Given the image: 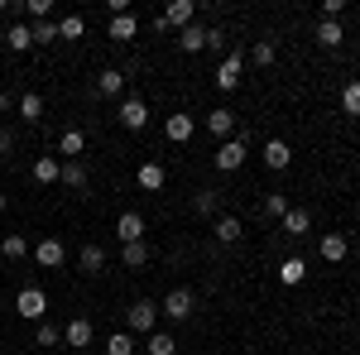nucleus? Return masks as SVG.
Segmentation results:
<instances>
[{
	"instance_id": "f257e3e1",
	"label": "nucleus",
	"mask_w": 360,
	"mask_h": 355,
	"mask_svg": "<svg viewBox=\"0 0 360 355\" xmlns=\"http://www.w3.org/2000/svg\"><path fill=\"white\" fill-rule=\"evenodd\" d=\"M193 307H197L193 288H173V293L159 302V312H164V317H173V322H188V317H193Z\"/></svg>"
},
{
	"instance_id": "f03ea898",
	"label": "nucleus",
	"mask_w": 360,
	"mask_h": 355,
	"mask_svg": "<svg viewBox=\"0 0 360 355\" xmlns=\"http://www.w3.org/2000/svg\"><path fill=\"white\" fill-rule=\"evenodd\" d=\"M125 322H130V336H135V331H144V336H149V331H154V322H159V307H154L149 298H139V302H130V307H125Z\"/></svg>"
},
{
	"instance_id": "7ed1b4c3",
	"label": "nucleus",
	"mask_w": 360,
	"mask_h": 355,
	"mask_svg": "<svg viewBox=\"0 0 360 355\" xmlns=\"http://www.w3.org/2000/svg\"><path fill=\"white\" fill-rule=\"evenodd\" d=\"M15 312H20L25 322H39V317L49 312V293H44V288H20V298H15Z\"/></svg>"
},
{
	"instance_id": "20e7f679",
	"label": "nucleus",
	"mask_w": 360,
	"mask_h": 355,
	"mask_svg": "<svg viewBox=\"0 0 360 355\" xmlns=\"http://www.w3.org/2000/svg\"><path fill=\"white\" fill-rule=\"evenodd\" d=\"M115 120H120L125 130H144V125H149V106H144L139 96H125V101L115 106Z\"/></svg>"
},
{
	"instance_id": "39448f33",
	"label": "nucleus",
	"mask_w": 360,
	"mask_h": 355,
	"mask_svg": "<svg viewBox=\"0 0 360 355\" xmlns=\"http://www.w3.org/2000/svg\"><path fill=\"white\" fill-rule=\"evenodd\" d=\"M240 72H245V58L231 49V53L217 63V86H221V91H236V86H240Z\"/></svg>"
},
{
	"instance_id": "423d86ee",
	"label": "nucleus",
	"mask_w": 360,
	"mask_h": 355,
	"mask_svg": "<svg viewBox=\"0 0 360 355\" xmlns=\"http://www.w3.org/2000/svg\"><path fill=\"white\" fill-rule=\"evenodd\" d=\"M144 231H149V226H144V217H139V212H120V217H115V240H120V245L144 240Z\"/></svg>"
},
{
	"instance_id": "0eeeda50",
	"label": "nucleus",
	"mask_w": 360,
	"mask_h": 355,
	"mask_svg": "<svg viewBox=\"0 0 360 355\" xmlns=\"http://www.w3.org/2000/svg\"><path fill=\"white\" fill-rule=\"evenodd\" d=\"M212 164L221 168V173H236V168L245 164V139H221V149H217V159H212Z\"/></svg>"
},
{
	"instance_id": "6e6552de",
	"label": "nucleus",
	"mask_w": 360,
	"mask_h": 355,
	"mask_svg": "<svg viewBox=\"0 0 360 355\" xmlns=\"http://www.w3.org/2000/svg\"><path fill=\"white\" fill-rule=\"evenodd\" d=\"M259 159H264V168H274V173H283V168L293 164V149H288V139H269Z\"/></svg>"
},
{
	"instance_id": "1a4fd4ad",
	"label": "nucleus",
	"mask_w": 360,
	"mask_h": 355,
	"mask_svg": "<svg viewBox=\"0 0 360 355\" xmlns=\"http://www.w3.org/2000/svg\"><path fill=\"white\" fill-rule=\"evenodd\" d=\"M34 259H39V264H44V269H58V264H63V259H68V245H63V240H53V235H49V240H39V245H34Z\"/></svg>"
},
{
	"instance_id": "9d476101",
	"label": "nucleus",
	"mask_w": 360,
	"mask_h": 355,
	"mask_svg": "<svg viewBox=\"0 0 360 355\" xmlns=\"http://www.w3.org/2000/svg\"><path fill=\"white\" fill-rule=\"evenodd\" d=\"M91 336H96V331H91V322H86V317H72V322L63 327V341H68L72 351H86V346H91Z\"/></svg>"
},
{
	"instance_id": "9b49d317",
	"label": "nucleus",
	"mask_w": 360,
	"mask_h": 355,
	"mask_svg": "<svg viewBox=\"0 0 360 355\" xmlns=\"http://www.w3.org/2000/svg\"><path fill=\"white\" fill-rule=\"evenodd\" d=\"M106 34H111L115 44H130V39L139 34V20L130 15V10H125V15H111V25H106Z\"/></svg>"
},
{
	"instance_id": "f8f14e48",
	"label": "nucleus",
	"mask_w": 360,
	"mask_h": 355,
	"mask_svg": "<svg viewBox=\"0 0 360 355\" xmlns=\"http://www.w3.org/2000/svg\"><path fill=\"white\" fill-rule=\"evenodd\" d=\"M164 135L173 139V144H188V139H193V115H188V110L168 115V120H164Z\"/></svg>"
},
{
	"instance_id": "ddd939ff",
	"label": "nucleus",
	"mask_w": 360,
	"mask_h": 355,
	"mask_svg": "<svg viewBox=\"0 0 360 355\" xmlns=\"http://www.w3.org/2000/svg\"><path fill=\"white\" fill-rule=\"evenodd\" d=\"M58 178H63V164H58L53 154H39V159H34V183L49 188V183H58Z\"/></svg>"
},
{
	"instance_id": "4468645a",
	"label": "nucleus",
	"mask_w": 360,
	"mask_h": 355,
	"mask_svg": "<svg viewBox=\"0 0 360 355\" xmlns=\"http://www.w3.org/2000/svg\"><path fill=\"white\" fill-rule=\"evenodd\" d=\"M207 130H212L217 139H231V130H236V115H231V106L207 110Z\"/></svg>"
},
{
	"instance_id": "2eb2a0df",
	"label": "nucleus",
	"mask_w": 360,
	"mask_h": 355,
	"mask_svg": "<svg viewBox=\"0 0 360 355\" xmlns=\"http://www.w3.org/2000/svg\"><path fill=\"white\" fill-rule=\"evenodd\" d=\"M58 183H63V188H72V192H86V183H91V178H86V164H82V159H68Z\"/></svg>"
},
{
	"instance_id": "dca6fc26",
	"label": "nucleus",
	"mask_w": 360,
	"mask_h": 355,
	"mask_svg": "<svg viewBox=\"0 0 360 355\" xmlns=\"http://www.w3.org/2000/svg\"><path fill=\"white\" fill-rule=\"evenodd\" d=\"M135 183L144 192H159L168 183V173H164V164H139V173H135Z\"/></svg>"
},
{
	"instance_id": "f3484780",
	"label": "nucleus",
	"mask_w": 360,
	"mask_h": 355,
	"mask_svg": "<svg viewBox=\"0 0 360 355\" xmlns=\"http://www.w3.org/2000/svg\"><path fill=\"white\" fill-rule=\"evenodd\" d=\"M317 250H322V259H327V264H341V259L351 254L346 235H336V231H332V235H322V245H317Z\"/></svg>"
},
{
	"instance_id": "a211bd4d",
	"label": "nucleus",
	"mask_w": 360,
	"mask_h": 355,
	"mask_svg": "<svg viewBox=\"0 0 360 355\" xmlns=\"http://www.w3.org/2000/svg\"><path fill=\"white\" fill-rule=\"evenodd\" d=\"M5 44H10V53H29V49H34V29L29 25H10L5 29Z\"/></svg>"
},
{
	"instance_id": "6ab92c4d",
	"label": "nucleus",
	"mask_w": 360,
	"mask_h": 355,
	"mask_svg": "<svg viewBox=\"0 0 360 355\" xmlns=\"http://www.w3.org/2000/svg\"><path fill=\"white\" fill-rule=\"evenodd\" d=\"M278 278H283L288 288H298V283L307 278V259H298V254H288V259L278 264Z\"/></svg>"
},
{
	"instance_id": "aec40b11",
	"label": "nucleus",
	"mask_w": 360,
	"mask_h": 355,
	"mask_svg": "<svg viewBox=\"0 0 360 355\" xmlns=\"http://www.w3.org/2000/svg\"><path fill=\"white\" fill-rule=\"evenodd\" d=\"M341 39H346L341 20H317V44L322 49H341Z\"/></svg>"
},
{
	"instance_id": "412c9836",
	"label": "nucleus",
	"mask_w": 360,
	"mask_h": 355,
	"mask_svg": "<svg viewBox=\"0 0 360 355\" xmlns=\"http://www.w3.org/2000/svg\"><path fill=\"white\" fill-rule=\"evenodd\" d=\"M212 231H217V240H221V245H236V240L245 235L240 217H217V226H212Z\"/></svg>"
},
{
	"instance_id": "4be33fe9",
	"label": "nucleus",
	"mask_w": 360,
	"mask_h": 355,
	"mask_svg": "<svg viewBox=\"0 0 360 355\" xmlns=\"http://www.w3.org/2000/svg\"><path fill=\"white\" fill-rule=\"evenodd\" d=\"M125 91V72L120 67H106L101 77H96V96H120Z\"/></svg>"
},
{
	"instance_id": "5701e85b",
	"label": "nucleus",
	"mask_w": 360,
	"mask_h": 355,
	"mask_svg": "<svg viewBox=\"0 0 360 355\" xmlns=\"http://www.w3.org/2000/svg\"><path fill=\"white\" fill-rule=\"evenodd\" d=\"M178 49H183V53H202V49H207V29L188 25L183 34H178Z\"/></svg>"
},
{
	"instance_id": "b1692460",
	"label": "nucleus",
	"mask_w": 360,
	"mask_h": 355,
	"mask_svg": "<svg viewBox=\"0 0 360 355\" xmlns=\"http://www.w3.org/2000/svg\"><path fill=\"white\" fill-rule=\"evenodd\" d=\"M144 351L149 355H178V341H173L168 331H149V336H144Z\"/></svg>"
},
{
	"instance_id": "393cba45",
	"label": "nucleus",
	"mask_w": 360,
	"mask_h": 355,
	"mask_svg": "<svg viewBox=\"0 0 360 355\" xmlns=\"http://www.w3.org/2000/svg\"><path fill=\"white\" fill-rule=\"evenodd\" d=\"M20 115H25L29 125H39V120H44V96H39V91H25V96H20Z\"/></svg>"
},
{
	"instance_id": "a878e982",
	"label": "nucleus",
	"mask_w": 360,
	"mask_h": 355,
	"mask_svg": "<svg viewBox=\"0 0 360 355\" xmlns=\"http://www.w3.org/2000/svg\"><path fill=\"white\" fill-rule=\"evenodd\" d=\"M120 264H125V269H144V264H149V245H144V240L120 245Z\"/></svg>"
},
{
	"instance_id": "bb28decb",
	"label": "nucleus",
	"mask_w": 360,
	"mask_h": 355,
	"mask_svg": "<svg viewBox=\"0 0 360 355\" xmlns=\"http://www.w3.org/2000/svg\"><path fill=\"white\" fill-rule=\"evenodd\" d=\"M164 20H168V29H173V25L188 29V25H193V0H173V5L164 10Z\"/></svg>"
},
{
	"instance_id": "cd10ccee",
	"label": "nucleus",
	"mask_w": 360,
	"mask_h": 355,
	"mask_svg": "<svg viewBox=\"0 0 360 355\" xmlns=\"http://www.w3.org/2000/svg\"><path fill=\"white\" fill-rule=\"evenodd\" d=\"M77 264H82V273H101V269H106V250H101V245H82Z\"/></svg>"
},
{
	"instance_id": "c85d7f7f",
	"label": "nucleus",
	"mask_w": 360,
	"mask_h": 355,
	"mask_svg": "<svg viewBox=\"0 0 360 355\" xmlns=\"http://www.w3.org/2000/svg\"><path fill=\"white\" fill-rule=\"evenodd\" d=\"M82 149H86V135H82V130H63V135H58V154H68V159H77Z\"/></svg>"
},
{
	"instance_id": "c756f323",
	"label": "nucleus",
	"mask_w": 360,
	"mask_h": 355,
	"mask_svg": "<svg viewBox=\"0 0 360 355\" xmlns=\"http://www.w3.org/2000/svg\"><path fill=\"white\" fill-rule=\"evenodd\" d=\"M82 34H86V20H82V15H63V20H58V39H72V44H77Z\"/></svg>"
},
{
	"instance_id": "7c9ffc66",
	"label": "nucleus",
	"mask_w": 360,
	"mask_h": 355,
	"mask_svg": "<svg viewBox=\"0 0 360 355\" xmlns=\"http://www.w3.org/2000/svg\"><path fill=\"white\" fill-rule=\"evenodd\" d=\"M0 254L15 264V259H25V254H29V240H25V235H5V240H0Z\"/></svg>"
},
{
	"instance_id": "2f4dec72",
	"label": "nucleus",
	"mask_w": 360,
	"mask_h": 355,
	"mask_svg": "<svg viewBox=\"0 0 360 355\" xmlns=\"http://www.w3.org/2000/svg\"><path fill=\"white\" fill-rule=\"evenodd\" d=\"M307 226H312V221H307L303 207H288V217H283V231H288V235H307Z\"/></svg>"
},
{
	"instance_id": "473e14b6",
	"label": "nucleus",
	"mask_w": 360,
	"mask_h": 355,
	"mask_svg": "<svg viewBox=\"0 0 360 355\" xmlns=\"http://www.w3.org/2000/svg\"><path fill=\"white\" fill-rule=\"evenodd\" d=\"M106 355H135V336H130V331H111Z\"/></svg>"
},
{
	"instance_id": "72a5a7b5",
	"label": "nucleus",
	"mask_w": 360,
	"mask_h": 355,
	"mask_svg": "<svg viewBox=\"0 0 360 355\" xmlns=\"http://www.w3.org/2000/svg\"><path fill=\"white\" fill-rule=\"evenodd\" d=\"M341 110H346V115H360V77L341 86Z\"/></svg>"
},
{
	"instance_id": "f704fd0d",
	"label": "nucleus",
	"mask_w": 360,
	"mask_h": 355,
	"mask_svg": "<svg viewBox=\"0 0 360 355\" xmlns=\"http://www.w3.org/2000/svg\"><path fill=\"white\" fill-rule=\"evenodd\" d=\"M193 207H197V212H202V217H217V207H221V197H217V192H212V188H202V192H197V197H193Z\"/></svg>"
},
{
	"instance_id": "c9c22d12",
	"label": "nucleus",
	"mask_w": 360,
	"mask_h": 355,
	"mask_svg": "<svg viewBox=\"0 0 360 355\" xmlns=\"http://www.w3.org/2000/svg\"><path fill=\"white\" fill-rule=\"evenodd\" d=\"M250 58H255V63H259V67H269V63H274V58H278L274 39H259V44H255V49H250Z\"/></svg>"
},
{
	"instance_id": "e433bc0d",
	"label": "nucleus",
	"mask_w": 360,
	"mask_h": 355,
	"mask_svg": "<svg viewBox=\"0 0 360 355\" xmlns=\"http://www.w3.org/2000/svg\"><path fill=\"white\" fill-rule=\"evenodd\" d=\"M264 217H288V197H283V192H269V197H264Z\"/></svg>"
},
{
	"instance_id": "4c0bfd02",
	"label": "nucleus",
	"mask_w": 360,
	"mask_h": 355,
	"mask_svg": "<svg viewBox=\"0 0 360 355\" xmlns=\"http://www.w3.org/2000/svg\"><path fill=\"white\" fill-rule=\"evenodd\" d=\"M49 10H53L49 0H25V15L34 20V25H39V20H49Z\"/></svg>"
},
{
	"instance_id": "58836bf2",
	"label": "nucleus",
	"mask_w": 360,
	"mask_h": 355,
	"mask_svg": "<svg viewBox=\"0 0 360 355\" xmlns=\"http://www.w3.org/2000/svg\"><path fill=\"white\" fill-rule=\"evenodd\" d=\"M53 39H58V25H49V20L34 25V44H53Z\"/></svg>"
},
{
	"instance_id": "ea45409f",
	"label": "nucleus",
	"mask_w": 360,
	"mask_h": 355,
	"mask_svg": "<svg viewBox=\"0 0 360 355\" xmlns=\"http://www.w3.org/2000/svg\"><path fill=\"white\" fill-rule=\"evenodd\" d=\"M58 341H63V331L44 322V327H39V341H34V346H58Z\"/></svg>"
},
{
	"instance_id": "a19ab883",
	"label": "nucleus",
	"mask_w": 360,
	"mask_h": 355,
	"mask_svg": "<svg viewBox=\"0 0 360 355\" xmlns=\"http://www.w3.org/2000/svg\"><path fill=\"white\" fill-rule=\"evenodd\" d=\"M346 15V0H322V20H341Z\"/></svg>"
},
{
	"instance_id": "79ce46f5",
	"label": "nucleus",
	"mask_w": 360,
	"mask_h": 355,
	"mask_svg": "<svg viewBox=\"0 0 360 355\" xmlns=\"http://www.w3.org/2000/svg\"><path fill=\"white\" fill-rule=\"evenodd\" d=\"M207 49H217V53H226V34H221V29H207Z\"/></svg>"
},
{
	"instance_id": "37998d69",
	"label": "nucleus",
	"mask_w": 360,
	"mask_h": 355,
	"mask_svg": "<svg viewBox=\"0 0 360 355\" xmlns=\"http://www.w3.org/2000/svg\"><path fill=\"white\" fill-rule=\"evenodd\" d=\"M10 149H15V130H5V125H0V159H5Z\"/></svg>"
},
{
	"instance_id": "c03bdc74",
	"label": "nucleus",
	"mask_w": 360,
	"mask_h": 355,
	"mask_svg": "<svg viewBox=\"0 0 360 355\" xmlns=\"http://www.w3.org/2000/svg\"><path fill=\"white\" fill-rule=\"evenodd\" d=\"M20 106V96H10V91H0V115H5V110H15Z\"/></svg>"
},
{
	"instance_id": "a18cd8bd",
	"label": "nucleus",
	"mask_w": 360,
	"mask_h": 355,
	"mask_svg": "<svg viewBox=\"0 0 360 355\" xmlns=\"http://www.w3.org/2000/svg\"><path fill=\"white\" fill-rule=\"evenodd\" d=\"M0 212H5V192H0Z\"/></svg>"
},
{
	"instance_id": "49530a36",
	"label": "nucleus",
	"mask_w": 360,
	"mask_h": 355,
	"mask_svg": "<svg viewBox=\"0 0 360 355\" xmlns=\"http://www.w3.org/2000/svg\"><path fill=\"white\" fill-rule=\"evenodd\" d=\"M77 355H86V351H77Z\"/></svg>"
}]
</instances>
